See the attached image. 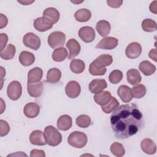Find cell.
I'll return each instance as SVG.
<instances>
[{
    "label": "cell",
    "instance_id": "obj_1",
    "mask_svg": "<svg viewBox=\"0 0 157 157\" xmlns=\"http://www.w3.org/2000/svg\"><path fill=\"white\" fill-rule=\"evenodd\" d=\"M110 124L115 136L125 139L136 134L144 124L142 112L135 104H123L113 111Z\"/></svg>",
    "mask_w": 157,
    "mask_h": 157
},
{
    "label": "cell",
    "instance_id": "obj_2",
    "mask_svg": "<svg viewBox=\"0 0 157 157\" xmlns=\"http://www.w3.org/2000/svg\"><path fill=\"white\" fill-rule=\"evenodd\" d=\"M44 135L46 142L50 146H57L62 141V135L59 131L52 125L45 128Z\"/></svg>",
    "mask_w": 157,
    "mask_h": 157
},
{
    "label": "cell",
    "instance_id": "obj_3",
    "mask_svg": "<svg viewBox=\"0 0 157 157\" xmlns=\"http://www.w3.org/2000/svg\"><path fill=\"white\" fill-rule=\"evenodd\" d=\"M88 138L86 135L80 131H74L71 132L67 137L68 144L76 148L84 147L87 143Z\"/></svg>",
    "mask_w": 157,
    "mask_h": 157
},
{
    "label": "cell",
    "instance_id": "obj_4",
    "mask_svg": "<svg viewBox=\"0 0 157 157\" xmlns=\"http://www.w3.org/2000/svg\"><path fill=\"white\" fill-rule=\"evenodd\" d=\"M66 34L61 31H54L48 37V44L52 48L62 47L66 41Z\"/></svg>",
    "mask_w": 157,
    "mask_h": 157
},
{
    "label": "cell",
    "instance_id": "obj_5",
    "mask_svg": "<svg viewBox=\"0 0 157 157\" xmlns=\"http://www.w3.org/2000/svg\"><path fill=\"white\" fill-rule=\"evenodd\" d=\"M7 94L12 101L18 100L22 94V86L21 83L16 80L11 82L7 86Z\"/></svg>",
    "mask_w": 157,
    "mask_h": 157
},
{
    "label": "cell",
    "instance_id": "obj_6",
    "mask_svg": "<svg viewBox=\"0 0 157 157\" xmlns=\"http://www.w3.org/2000/svg\"><path fill=\"white\" fill-rule=\"evenodd\" d=\"M24 45L34 50H38L40 47V39L38 36L33 33H27L23 37Z\"/></svg>",
    "mask_w": 157,
    "mask_h": 157
},
{
    "label": "cell",
    "instance_id": "obj_7",
    "mask_svg": "<svg viewBox=\"0 0 157 157\" xmlns=\"http://www.w3.org/2000/svg\"><path fill=\"white\" fill-rule=\"evenodd\" d=\"M78 35L84 42L90 43L95 38V31L91 26H83L79 29Z\"/></svg>",
    "mask_w": 157,
    "mask_h": 157
},
{
    "label": "cell",
    "instance_id": "obj_8",
    "mask_svg": "<svg viewBox=\"0 0 157 157\" xmlns=\"http://www.w3.org/2000/svg\"><path fill=\"white\" fill-rule=\"evenodd\" d=\"M65 92L66 95L70 98H77L81 92V87L80 84L74 80L69 82L66 87Z\"/></svg>",
    "mask_w": 157,
    "mask_h": 157
},
{
    "label": "cell",
    "instance_id": "obj_9",
    "mask_svg": "<svg viewBox=\"0 0 157 157\" xmlns=\"http://www.w3.org/2000/svg\"><path fill=\"white\" fill-rule=\"evenodd\" d=\"M142 53V47L140 44L136 42L130 43L126 48V56L130 59L138 58Z\"/></svg>",
    "mask_w": 157,
    "mask_h": 157
},
{
    "label": "cell",
    "instance_id": "obj_10",
    "mask_svg": "<svg viewBox=\"0 0 157 157\" xmlns=\"http://www.w3.org/2000/svg\"><path fill=\"white\" fill-rule=\"evenodd\" d=\"M118 43V40L114 37H105L103 38L96 45V48L112 50L115 48Z\"/></svg>",
    "mask_w": 157,
    "mask_h": 157
},
{
    "label": "cell",
    "instance_id": "obj_11",
    "mask_svg": "<svg viewBox=\"0 0 157 157\" xmlns=\"http://www.w3.org/2000/svg\"><path fill=\"white\" fill-rule=\"evenodd\" d=\"M66 47L69 50L68 59H72L77 56L81 49L80 44L75 39H70L66 43Z\"/></svg>",
    "mask_w": 157,
    "mask_h": 157
},
{
    "label": "cell",
    "instance_id": "obj_12",
    "mask_svg": "<svg viewBox=\"0 0 157 157\" xmlns=\"http://www.w3.org/2000/svg\"><path fill=\"white\" fill-rule=\"evenodd\" d=\"M44 90L43 83L38 82L35 83H29L27 84V90L30 96L33 98H39L41 96Z\"/></svg>",
    "mask_w": 157,
    "mask_h": 157
},
{
    "label": "cell",
    "instance_id": "obj_13",
    "mask_svg": "<svg viewBox=\"0 0 157 157\" xmlns=\"http://www.w3.org/2000/svg\"><path fill=\"white\" fill-rule=\"evenodd\" d=\"M53 24L44 17L36 18L34 21V28L40 32H44L50 29Z\"/></svg>",
    "mask_w": 157,
    "mask_h": 157
},
{
    "label": "cell",
    "instance_id": "obj_14",
    "mask_svg": "<svg viewBox=\"0 0 157 157\" xmlns=\"http://www.w3.org/2000/svg\"><path fill=\"white\" fill-rule=\"evenodd\" d=\"M40 107L36 102L27 103L23 108V113L29 118H36L39 113Z\"/></svg>",
    "mask_w": 157,
    "mask_h": 157
},
{
    "label": "cell",
    "instance_id": "obj_15",
    "mask_svg": "<svg viewBox=\"0 0 157 157\" xmlns=\"http://www.w3.org/2000/svg\"><path fill=\"white\" fill-rule=\"evenodd\" d=\"M107 86L106 81L104 79H94L89 84V90L94 94L102 91Z\"/></svg>",
    "mask_w": 157,
    "mask_h": 157
},
{
    "label": "cell",
    "instance_id": "obj_16",
    "mask_svg": "<svg viewBox=\"0 0 157 157\" xmlns=\"http://www.w3.org/2000/svg\"><path fill=\"white\" fill-rule=\"evenodd\" d=\"M29 141L34 145H45L47 144L44 132L40 130L33 131L29 136Z\"/></svg>",
    "mask_w": 157,
    "mask_h": 157
},
{
    "label": "cell",
    "instance_id": "obj_17",
    "mask_svg": "<svg viewBox=\"0 0 157 157\" xmlns=\"http://www.w3.org/2000/svg\"><path fill=\"white\" fill-rule=\"evenodd\" d=\"M117 94L121 100L125 103L129 102L133 98L131 88L125 85H121L118 87L117 90Z\"/></svg>",
    "mask_w": 157,
    "mask_h": 157
},
{
    "label": "cell",
    "instance_id": "obj_18",
    "mask_svg": "<svg viewBox=\"0 0 157 157\" xmlns=\"http://www.w3.org/2000/svg\"><path fill=\"white\" fill-rule=\"evenodd\" d=\"M142 150L146 154L153 155L156 151V145L151 139L145 138L140 143Z\"/></svg>",
    "mask_w": 157,
    "mask_h": 157
},
{
    "label": "cell",
    "instance_id": "obj_19",
    "mask_svg": "<svg viewBox=\"0 0 157 157\" xmlns=\"http://www.w3.org/2000/svg\"><path fill=\"white\" fill-rule=\"evenodd\" d=\"M72 118L68 115H61L57 120V127L61 131H67L72 127Z\"/></svg>",
    "mask_w": 157,
    "mask_h": 157
},
{
    "label": "cell",
    "instance_id": "obj_20",
    "mask_svg": "<svg viewBox=\"0 0 157 157\" xmlns=\"http://www.w3.org/2000/svg\"><path fill=\"white\" fill-rule=\"evenodd\" d=\"M43 17L53 24L57 23L59 19V12L54 7H48L43 12Z\"/></svg>",
    "mask_w": 157,
    "mask_h": 157
},
{
    "label": "cell",
    "instance_id": "obj_21",
    "mask_svg": "<svg viewBox=\"0 0 157 157\" xmlns=\"http://www.w3.org/2000/svg\"><path fill=\"white\" fill-rule=\"evenodd\" d=\"M35 56L31 52L22 51L19 55V61L23 66H29L34 63Z\"/></svg>",
    "mask_w": 157,
    "mask_h": 157
},
{
    "label": "cell",
    "instance_id": "obj_22",
    "mask_svg": "<svg viewBox=\"0 0 157 157\" xmlns=\"http://www.w3.org/2000/svg\"><path fill=\"white\" fill-rule=\"evenodd\" d=\"M43 76V71L41 68L36 67L31 69L28 74V82L35 83L40 82Z\"/></svg>",
    "mask_w": 157,
    "mask_h": 157
},
{
    "label": "cell",
    "instance_id": "obj_23",
    "mask_svg": "<svg viewBox=\"0 0 157 157\" xmlns=\"http://www.w3.org/2000/svg\"><path fill=\"white\" fill-rule=\"evenodd\" d=\"M96 29L100 36L102 37H106L110 32L111 26L108 21L102 20L99 21L97 23Z\"/></svg>",
    "mask_w": 157,
    "mask_h": 157
},
{
    "label": "cell",
    "instance_id": "obj_24",
    "mask_svg": "<svg viewBox=\"0 0 157 157\" xmlns=\"http://www.w3.org/2000/svg\"><path fill=\"white\" fill-rule=\"evenodd\" d=\"M127 81L132 85H136L139 83L142 80L141 75L138 70L131 69L126 72Z\"/></svg>",
    "mask_w": 157,
    "mask_h": 157
},
{
    "label": "cell",
    "instance_id": "obj_25",
    "mask_svg": "<svg viewBox=\"0 0 157 157\" xmlns=\"http://www.w3.org/2000/svg\"><path fill=\"white\" fill-rule=\"evenodd\" d=\"M111 98V93L108 91H102L99 93L95 94L94 96V99L96 103L101 106L107 104Z\"/></svg>",
    "mask_w": 157,
    "mask_h": 157
},
{
    "label": "cell",
    "instance_id": "obj_26",
    "mask_svg": "<svg viewBox=\"0 0 157 157\" xmlns=\"http://www.w3.org/2000/svg\"><path fill=\"white\" fill-rule=\"evenodd\" d=\"M139 69L146 76L151 75L156 71V66L147 60L143 61L139 64Z\"/></svg>",
    "mask_w": 157,
    "mask_h": 157
},
{
    "label": "cell",
    "instance_id": "obj_27",
    "mask_svg": "<svg viewBox=\"0 0 157 157\" xmlns=\"http://www.w3.org/2000/svg\"><path fill=\"white\" fill-rule=\"evenodd\" d=\"M61 77V72L59 69H50L47 74L46 81L50 83H56L60 80Z\"/></svg>",
    "mask_w": 157,
    "mask_h": 157
},
{
    "label": "cell",
    "instance_id": "obj_28",
    "mask_svg": "<svg viewBox=\"0 0 157 157\" xmlns=\"http://www.w3.org/2000/svg\"><path fill=\"white\" fill-rule=\"evenodd\" d=\"M93 62L99 67H105V66H110L112 63L113 58L110 55L103 54L99 56Z\"/></svg>",
    "mask_w": 157,
    "mask_h": 157
},
{
    "label": "cell",
    "instance_id": "obj_29",
    "mask_svg": "<svg viewBox=\"0 0 157 157\" xmlns=\"http://www.w3.org/2000/svg\"><path fill=\"white\" fill-rule=\"evenodd\" d=\"M91 17V13L87 9H80L77 10L74 14L75 20L79 22H86Z\"/></svg>",
    "mask_w": 157,
    "mask_h": 157
},
{
    "label": "cell",
    "instance_id": "obj_30",
    "mask_svg": "<svg viewBox=\"0 0 157 157\" xmlns=\"http://www.w3.org/2000/svg\"><path fill=\"white\" fill-rule=\"evenodd\" d=\"M85 67V63L78 59H74L70 63V69L74 74H80L83 72Z\"/></svg>",
    "mask_w": 157,
    "mask_h": 157
},
{
    "label": "cell",
    "instance_id": "obj_31",
    "mask_svg": "<svg viewBox=\"0 0 157 157\" xmlns=\"http://www.w3.org/2000/svg\"><path fill=\"white\" fill-rule=\"evenodd\" d=\"M67 51L64 47H59L54 50L52 53V59L56 62L64 61L67 56Z\"/></svg>",
    "mask_w": 157,
    "mask_h": 157
},
{
    "label": "cell",
    "instance_id": "obj_32",
    "mask_svg": "<svg viewBox=\"0 0 157 157\" xmlns=\"http://www.w3.org/2000/svg\"><path fill=\"white\" fill-rule=\"evenodd\" d=\"M15 52V47L13 45L9 44L7 45L6 48H4L2 52H1L0 56L1 58L5 60H10L14 57Z\"/></svg>",
    "mask_w": 157,
    "mask_h": 157
},
{
    "label": "cell",
    "instance_id": "obj_33",
    "mask_svg": "<svg viewBox=\"0 0 157 157\" xmlns=\"http://www.w3.org/2000/svg\"><path fill=\"white\" fill-rule=\"evenodd\" d=\"M120 104L118 100L115 97H112L110 101L104 105L101 106L102 110L105 113H110L116 109Z\"/></svg>",
    "mask_w": 157,
    "mask_h": 157
},
{
    "label": "cell",
    "instance_id": "obj_34",
    "mask_svg": "<svg viewBox=\"0 0 157 157\" xmlns=\"http://www.w3.org/2000/svg\"><path fill=\"white\" fill-rule=\"evenodd\" d=\"M142 28L146 32H153L157 29V25L155 20L150 18H146L142 22Z\"/></svg>",
    "mask_w": 157,
    "mask_h": 157
},
{
    "label": "cell",
    "instance_id": "obj_35",
    "mask_svg": "<svg viewBox=\"0 0 157 157\" xmlns=\"http://www.w3.org/2000/svg\"><path fill=\"white\" fill-rule=\"evenodd\" d=\"M110 151L111 153L118 157H121L124 155L125 149L123 145L117 142H113L110 146Z\"/></svg>",
    "mask_w": 157,
    "mask_h": 157
},
{
    "label": "cell",
    "instance_id": "obj_36",
    "mask_svg": "<svg viewBox=\"0 0 157 157\" xmlns=\"http://www.w3.org/2000/svg\"><path fill=\"white\" fill-rule=\"evenodd\" d=\"M146 88L142 84H137L131 89L132 96L137 99H140L144 97L146 93Z\"/></svg>",
    "mask_w": 157,
    "mask_h": 157
},
{
    "label": "cell",
    "instance_id": "obj_37",
    "mask_svg": "<svg viewBox=\"0 0 157 157\" xmlns=\"http://www.w3.org/2000/svg\"><path fill=\"white\" fill-rule=\"evenodd\" d=\"M77 125L82 128H86L90 126L91 120L87 115H80L78 116L75 120Z\"/></svg>",
    "mask_w": 157,
    "mask_h": 157
},
{
    "label": "cell",
    "instance_id": "obj_38",
    "mask_svg": "<svg viewBox=\"0 0 157 157\" xmlns=\"http://www.w3.org/2000/svg\"><path fill=\"white\" fill-rule=\"evenodd\" d=\"M105 67H99L93 62H91L89 67V72L92 75H104L106 72Z\"/></svg>",
    "mask_w": 157,
    "mask_h": 157
},
{
    "label": "cell",
    "instance_id": "obj_39",
    "mask_svg": "<svg viewBox=\"0 0 157 157\" xmlns=\"http://www.w3.org/2000/svg\"><path fill=\"white\" fill-rule=\"evenodd\" d=\"M123 78V73L120 70H113L109 76V80L113 84L118 83Z\"/></svg>",
    "mask_w": 157,
    "mask_h": 157
},
{
    "label": "cell",
    "instance_id": "obj_40",
    "mask_svg": "<svg viewBox=\"0 0 157 157\" xmlns=\"http://www.w3.org/2000/svg\"><path fill=\"white\" fill-rule=\"evenodd\" d=\"M0 136L3 137L6 136L10 131V126L7 121L1 120H0Z\"/></svg>",
    "mask_w": 157,
    "mask_h": 157
},
{
    "label": "cell",
    "instance_id": "obj_41",
    "mask_svg": "<svg viewBox=\"0 0 157 157\" xmlns=\"http://www.w3.org/2000/svg\"><path fill=\"white\" fill-rule=\"evenodd\" d=\"M8 41V36H7L6 34H4V33H1L0 34V44H1V52H2L6 44H7V42Z\"/></svg>",
    "mask_w": 157,
    "mask_h": 157
},
{
    "label": "cell",
    "instance_id": "obj_42",
    "mask_svg": "<svg viewBox=\"0 0 157 157\" xmlns=\"http://www.w3.org/2000/svg\"><path fill=\"white\" fill-rule=\"evenodd\" d=\"M45 153L44 151L42 150H38V149H33L31 151L30 156L31 157H45Z\"/></svg>",
    "mask_w": 157,
    "mask_h": 157
},
{
    "label": "cell",
    "instance_id": "obj_43",
    "mask_svg": "<svg viewBox=\"0 0 157 157\" xmlns=\"http://www.w3.org/2000/svg\"><path fill=\"white\" fill-rule=\"evenodd\" d=\"M123 1H117V0H108L107 1V4L109 6H110V7H113V8H118L120 7L122 4H123Z\"/></svg>",
    "mask_w": 157,
    "mask_h": 157
},
{
    "label": "cell",
    "instance_id": "obj_44",
    "mask_svg": "<svg viewBox=\"0 0 157 157\" xmlns=\"http://www.w3.org/2000/svg\"><path fill=\"white\" fill-rule=\"evenodd\" d=\"M0 28L2 29L4 27H6L7 24V22H8V20H7V18L2 13H1L0 14Z\"/></svg>",
    "mask_w": 157,
    "mask_h": 157
},
{
    "label": "cell",
    "instance_id": "obj_45",
    "mask_svg": "<svg viewBox=\"0 0 157 157\" xmlns=\"http://www.w3.org/2000/svg\"><path fill=\"white\" fill-rule=\"evenodd\" d=\"M156 3H157V1H154L150 5V12L155 13V14H156V13H157V12H156V10H157Z\"/></svg>",
    "mask_w": 157,
    "mask_h": 157
},
{
    "label": "cell",
    "instance_id": "obj_46",
    "mask_svg": "<svg viewBox=\"0 0 157 157\" xmlns=\"http://www.w3.org/2000/svg\"><path fill=\"white\" fill-rule=\"evenodd\" d=\"M148 56L153 59L155 62H156V49L153 48L151 49L148 53Z\"/></svg>",
    "mask_w": 157,
    "mask_h": 157
},
{
    "label": "cell",
    "instance_id": "obj_47",
    "mask_svg": "<svg viewBox=\"0 0 157 157\" xmlns=\"http://www.w3.org/2000/svg\"><path fill=\"white\" fill-rule=\"evenodd\" d=\"M18 2L19 3H21L23 5H29V4L33 3L34 1H18Z\"/></svg>",
    "mask_w": 157,
    "mask_h": 157
}]
</instances>
